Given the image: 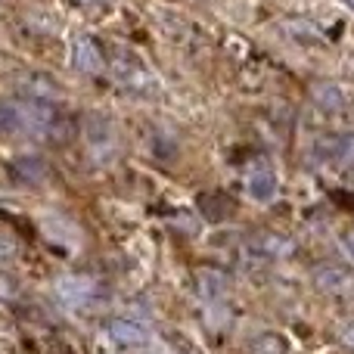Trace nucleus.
Wrapping results in <instances>:
<instances>
[{
	"label": "nucleus",
	"instance_id": "nucleus-9",
	"mask_svg": "<svg viewBox=\"0 0 354 354\" xmlns=\"http://www.w3.org/2000/svg\"><path fill=\"white\" fill-rule=\"evenodd\" d=\"M196 205H199V214L208 221H227L233 214V208H236V202L230 199V196L224 193V189H208V193H202L199 199H196Z\"/></svg>",
	"mask_w": 354,
	"mask_h": 354
},
{
	"label": "nucleus",
	"instance_id": "nucleus-18",
	"mask_svg": "<svg viewBox=\"0 0 354 354\" xmlns=\"http://www.w3.org/2000/svg\"><path fill=\"white\" fill-rule=\"evenodd\" d=\"M342 245L348 249V255L354 258V227H348V230L342 233Z\"/></svg>",
	"mask_w": 354,
	"mask_h": 354
},
{
	"label": "nucleus",
	"instance_id": "nucleus-11",
	"mask_svg": "<svg viewBox=\"0 0 354 354\" xmlns=\"http://www.w3.org/2000/svg\"><path fill=\"white\" fill-rule=\"evenodd\" d=\"M196 289H199L202 299L218 301V299H224V295H227V289H230V280H227L224 270L202 268V270H196Z\"/></svg>",
	"mask_w": 354,
	"mask_h": 354
},
{
	"label": "nucleus",
	"instance_id": "nucleus-8",
	"mask_svg": "<svg viewBox=\"0 0 354 354\" xmlns=\"http://www.w3.org/2000/svg\"><path fill=\"white\" fill-rule=\"evenodd\" d=\"M351 283H354V274L348 268H342V264H320V268L314 270V286L330 295L351 289Z\"/></svg>",
	"mask_w": 354,
	"mask_h": 354
},
{
	"label": "nucleus",
	"instance_id": "nucleus-15",
	"mask_svg": "<svg viewBox=\"0 0 354 354\" xmlns=\"http://www.w3.org/2000/svg\"><path fill=\"white\" fill-rule=\"evenodd\" d=\"M47 137L53 143L75 140V137H78V122H75L72 115H62V112H56V118L50 122V128H47Z\"/></svg>",
	"mask_w": 354,
	"mask_h": 354
},
{
	"label": "nucleus",
	"instance_id": "nucleus-3",
	"mask_svg": "<svg viewBox=\"0 0 354 354\" xmlns=\"http://www.w3.org/2000/svg\"><path fill=\"white\" fill-rule=\"evenodd\" d=\"M106 336L112 339L115 345H124V348H143L149 342V330L137 320H128V317H112L106 324Z\"/></svg>",
	"mask_w": 354,
	"mask_h": 354
},
{
	"label": "nucleus",
	"instance_id": "nucleus-7",
	"mask_svg": "<svg viewBox=\"0 0 354 354\" xmlns=\"http://www.w3.org/2000/svg\"><path fill=\"white\" fill-rule=\"evenodd\" d=\"M112 68H115V78L122 81L124 87H131V91H143V87L153 84V75L147 72V66H143L140 59H134V56H128V53L118 56Z\"/></svg>",
	"mask_w": 354,
	"mask_h": 354
},
{
	"label": "nucleus",
	"instance_id": "nucleus-1",
	"mask_svg": "<svg viewBox=\"0 0 354 354\" xmlns=\"http://www.w3.org/2000/svg\"><path fill=\"white\" fill-rule=\"evenodd\" d=\"M84 140L97 159H112L115 156V124L100 112H91L84 118Z\"/></svg>",
	"mask_w": 354,
	"mask_h": 354
},
{
	"label": "nucleus",
	"instance_id": "nucleus-6",
	"mask_svg": "<svg viewBox=\"0 0 354 354\" xmlns=\"http://www.w3.org/2000/svg\"><path fill=\"white\" fill-rule=\"evenodd\" d=\"M314 156L320 162H348L354 159V134H326L317 137Z\"/></svg>",
	"mask_w": 354,
	"mask_h": 354
},
{
	"label": "nucleus",
	"instance_id": "nucleus-21",
	"mask_svg": "<svg viewBox=\"0 0 354 354\" xmlns=\"http://www.w3.org/2000/svg\"><path fill=\"white\" fill-rule=\"evenodd\" d=\"M342 339H345V342H348V345H354V330H348V333H345Z\"/></svg>",
	"mask_w": 354,
	"mask_h": 354
},
{
	"label": "nucleus",
	"instance_id": "nucleus-13",
	"mask_svg": "<svg viewBox=\"0 0 354 354\" xmlns=\"http://www.w3.org/2000/svg\"><path fill=\"white\" fill-rule=\"evenodd\" d=\"M10 171L16 180L22 183H41L44 177H47V165H44L41 159H31V156H22V159H16L10 165Z\"/></svg>",
	"mask_w": 354,
	"mask_h": 354
},
{
	"label": "nucleus",
	"instance_id": "nucleus-4",
	"mask_svg": "<svg viewBox=\"0 0 354 354\" xmlns=\"http://www.w3.org/2000/svg\"><path fill=\"white\" fill-rule=\"evenodd\" d=\"M245 249H249V255H255L258 261H274V258L292 255L295 245H292V239L280 236V233H255Z\"/></svg>",
	"mask_w": 354,
	"mask_h": 354
},
{
	"label": "nucleus",
	"instance_id": "nucleus-17",
	"mask_svg": "<svg viewBox=\"0 0 354 354\" xmlns=\"http://www.w3.org/2000/svg\"><path fill=\"white\" fill-rule=\"evenodd\" d=\"M0 299H19V283L10 274H0Z\"/></svg>",
	"mask_w": 354,
	"mask_h": 354
},
{
	"label": "nucleus",
	"instance_id": "nucleus-5",
	"mask_svg": "<svg viewBox=\"0 0 354 354\" xmlns=\"http://www.w3.org/2000/svg\"><path fill=\"white\" fill-rule=\"evenodd\" d=\"M72 62H75V68H78V72H84V75H100L106 68L103 50H100V44L93 41V37H87V35H81L78 41H75Z\"/></svg>",
	"mask_w": 354,
	"mask_h": 354
},
{
	"label": "nucleus",
	"instance_id": "nucleus-10",
	"mask_svg": "<svg viewBox=\"0 0 354 354\" xmlns=\"http://www.w3.org/2000/svg\"><path fill=\"white\" fill-rule=\"evenodd\" d=\"M56 292L68 305H84L97 295V283L87 277H62V280H56Z\"/></svg>",
	"mask_w": 354,
	"mask_h": 354
},
{
	"label": "nucleus",
	"instance_id": "nucleus-19",
	"mask_svg": "<svg viewBox=\"0 0 354 354\" xmlns=\"http://www.w3.org/2000/svg\"><path fill=\"white\" fill-rule=\"evenodd\" d=\"M333 199H336V205H345V208H348V212L354 208V196H348V193H336V196H333Z\"/></svg>",
	"mask_w": 354,
	"mask_h": 354
},
{
	"label": "nucleus",
	"instance_id": "nucleus-16",
	"mask_svg": "<svg viewBox=\"0 0 354 354\" xmlns=\"http://www.w3.org/2000/svg\"><path fill=\"white\" fill-rule=\"evenodd\" d=\"M25 131V115H22V106L16 103H0V134H19Z\"/></svg>",
	"mask_w": 354,
	"mask_h": 354
},
{
	"label": "nucleus",
	"instance_id": "nucleus-14",
	"mask_svg": "<svg viewBox=\"0 0 354 354\" xmlns=\"http://www.w3.org/2000/svg\"><path fill=\"white\" fill-rule=\"evenodd\" d=\"M249 354H289V342L280 333H258L249 345Z\"/></svg>",
	"mask_w": 354,
	"mask_h": 354
},
{
	"label": "nucleus",
	"instance_id": "nucleus-12",
	"mask_svg": "<svg viewBox=\"0 0 354 354\" xmlns=\"http://www.w3.org/2000/svg\"><path fill=\"white\" fill-rule=\"evenodd\" d=\"M314 103L326 112H342L345 103H348V93H345V87L333 84V81H324V84L314 87Z\"/></svg>",
	"mask_w": 354,
	"mask_h": 354
},
{
	"label": "nucleus",
	"instance_id": "nucleus-2",
	"mask_svg": "<svg viewBox=\"0 0 354 354\" xmlns=\"http://www.w3.org/2000/svg\"><path fill=\"white\" fill-rule=\"evenodd\" d=\"M245 193H249L252 202H274L277 196V171L268 165V162H252V168L245 171Z\"/></svg>",
	"mask_w": 354,
	"mask_h": 354
},
{
	"label": "nucleus",
	"instance_id": "nucleus-20",
	"mask_svg": "<svg viewBox=\"0 0 354 354\" xmlns=\"http://www.w3.org/2000/svg\"><path fill=\"white\" fill-rule=\"evenodd\" d=\"M75 3H81V6H93V3H106V0H75Z\"/></svg>",
	"mask_w": 354,
	"mask_h": 354
},
{
	"label": "nucleus",
	"instance_id": "nucleus-22",
	"mask_svg": "<svg viewBox=\"0 0 354 354\" xmlns=\"http://www.w3.org/2000/svg\"><path fill=\"white\" fill-rule=\"evenodd\" d=\"M345 3H348V6H351V10H354V0H345Z\"/></svg>",
	"mask_w": 354,
	"mask_h": 354
}]
</instances>
